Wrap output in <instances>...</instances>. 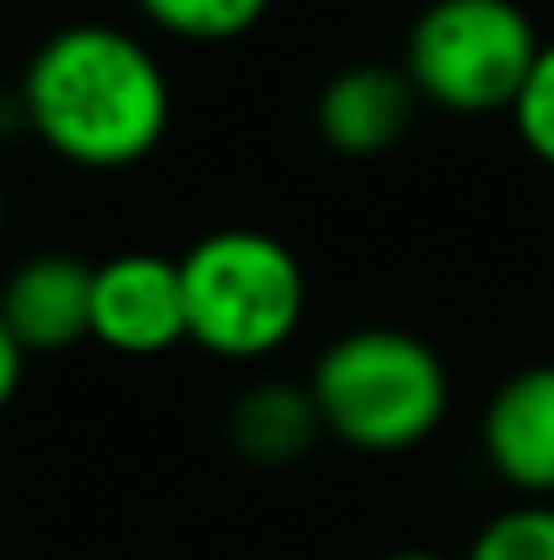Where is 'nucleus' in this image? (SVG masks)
<instances>
[{"label": "nucleus", "mask_w": 554, "mask_h": 560, "mask_svg": "<svg viewBox=\"0 0 554 560\" xmlns=\"http://www.w3.org/2000/svg\"><path fill=\"white\" fill-rule=\"evenodd\" d=\"M16 93L27 137L87 175L137 170L175 126V82L158 49L120 22H66L44 33Z\"/></svg>", "instance_id": "nucleus-1"}, {"label": "nucleus", "mask_w": 554, "mask_h": 560, "mask_svg": "<svg viewBox=\"0 0 554 560\" xmlns=\"http://www.w3.org/2000/svg\"><path fill=\"white\" fill-rule=\"evenodd\" d=\"M185 289V338L223 360L256 365L288 349L310 311V278L288 240L228 223L201 234L180 256Z\"/></svg>", "instance_id": "nucleus-2"}, {"label": "nucleus", "mask_w": 554, "mask_h": 560, "mask_svg": "<svg viewBox=\"0 0 554 560\" xmlns=\"http://www.w3.org/2000/svg\"><path fill=\"white\" fill-rule=\"evenodd\" d=\"M310 392L327 441L365 457L419 452L451 413L446 360L408 327H354L332 338L310 365Z\"/></svg>", "instance_id": "nucleus-3"}, {"label": "nucleus", "mask_w": 554, "mask_h": 560, "mask_svg": "<svg viewBox=\"0 0 554 560\" xmlns=\"http://www.w3.org/2000/svg\"><path fill=\"white\" fill-rule=\"evenodd\" d=\"M544 38L517 0H429L402 38V71L429 109L511 115Z\"/></svg>", "instance_id": "nucleus-4"}, {"label": "nucleus", "mask_w": 554, "mask_h": 560, "mask_svg": "<svg viewBox=\"0 0 554 560\" xmlns=\"http://www.w3.org/2000/svg\"><path fill=\"white\" fill-rule=\"evenodd\" d=\"M93 343L126 360H158L185 338L180 256L120 250L93 267Z\"/></svg>", "instance_id": "nucleus-5"}, {"label": "nucleus", "mask_w": 554, "mask_h": 560, "mask_svg": "<svg viewBox=\"0 0 554 560\" xmlns=\"http://www.w3.org/2000/svg\"><path fill=\"white\" fill-rule=\"evenodd\" d=\"M479 446L517 501H554V360L522 365L490 392Z\"/></svg>", "instance_id": "nucleus-6"}, {"label": "nucleus", "mask_w": 554, "mask_h": 560, "mask_svg": "<svg viewBox=\"0 0 554 560\" xmlns=\"http://www.w3.org/2000/svg\"><path fill=\"white\" fill-rule=\"evenodd\" d=\"M93 267L76 250H33L0 283V316L33 354H66L93 338Z\"/></svg>", "instance_id": "nucleus-7"}, {"label": "nucleus", "mask_w": 554, "mask_h": 560, "mask_svg": "<svg viewBox=\"0 0 554 560\" xmlns=\"http://www.w3.org/2000/svg\"><path fill=\"white\" fill-rule=\"evenodd\" d=\"M419 104L424 98L413 93L402 66L359 60V66H343V71H332L321 82V93H316V137L338 159H380V153L402 148V137L413 131Z\"/></svg>", "instance_id": "nucleus-8"}, {"label": "nucleus", "mask_w": 554, "mask_h": 560, "mask_svg": "<svg viewBox=\"0 0 554 560\" xmlns=\"http://www.w3.org/2000/svg\"><path fill=\"white\" fill-rule=\"evenodd\" d=\"M327 441V419L316 408L310 381L261 375L228 408V446L250 468H294Z\"/></svg>", "instance_id": "nucleus-9"}, {"label": "nucleus", "mask_w": 554, "mask_h": 560, "mask_svg": "<svg viewBox=\"0 0 554 560\" xmlns=\"http://www.w3.org/2000/svg\"><path fill=\"white\" fill-rule=\"evenodd\" d=\"M137 11L185 44H234L272 11V0H137Z\"/></svg>", "instance_id": "nucleus-10"}, {"label": "nucleus", "mask_w": 554, "mask_h": 560, "mask_svg": "<svg viewBox=\"0 0 554 560\" xmlns=\"http://www.w3.org/2000/svg\"><path fill=\"white\" fill-rule=\"evenodd\" d=\"M457 560H554V501H511L468 539Z\"/></svg>", "instance_id": "nucleus-11"}, {"label": "nucleus", "mask_w": 554, "mask_h": 560, "mask_svg": "<svg viewBox=\"0 0 554 560\" xmlns=\"http://www.w3.org/2000/svg\"><path fill=\"white\" fill-rule=\"evenodd\" d=\"M511 126H517L522 148L544 170H554V38H544V49H539V60H533V71H528V82L511 104Z\"/></svg>", "instance_id": "nucleus-12"}, {"label": "nucleus", "mask_w": 554, "mask_h": 560, "mask_svg": "<svg viewBox=\"0 0 554 560\" xmlns=\"http://www.w3.org/2000/svg\"><path fill=\"white\" fill-rule=\"evenodd\" d=\"M22 371H27V349L16 343V332L5 327V316H0V413L16 402V392H22Z\"/></svg>", "instance_id": "nucleus-13"}, {"label": "nucleus", "mask_w": 554, "mask_h": 560, "mask_svg": "<svg viewBox=\"0 0 554 560\" xmlns=\"http://www.w3.org/2000/svg\"><path fill=\"white\" fill-rule=\"evenodd\" d=\"M11 137H27V109H22L16 82L0 88V142H11Z\"/></svg>", "instance_id": "nucleus-14"}, {"label": "nucleus", "mask_w": 554, "mask_h": 560, "mask_svg": "<svg viewBox=\"0 0 554 560\" xmlns=\"http://www.w3.org/2000/svg\"><path fill=\"white\" fill-rule=\"evenodd\" d=\"M380 560H451V556H440V550H419V545H408V550H391V556H380Z\"/></svg>", "instance_id": "nucleus-15"}, {"label": "nucleus", "mask_w": 554, "mask_h": 560, "mask_svg": "<svg viewBox=\"0 0 554 560\" xmlns=\"http://www.w3.org/2000/svg\"><path fill=\"white\" fill-rule=\"evenodd\" d=\"M0 229H5V186H0Z\"/></svg>", "instance_id": "nucleus-16"}]
</instances>
